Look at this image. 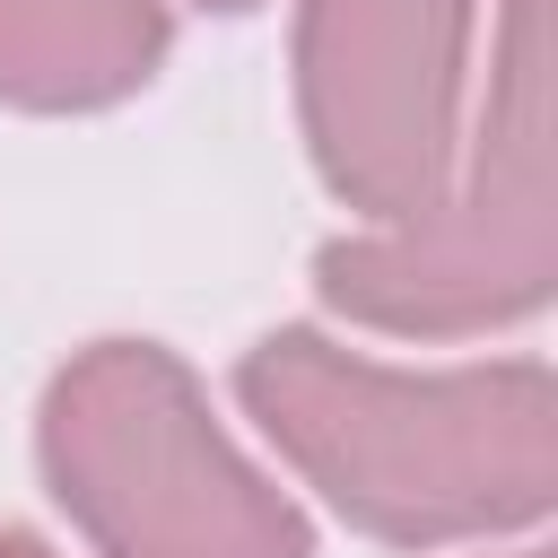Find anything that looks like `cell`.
Here are the masks:
<instances>
[{"instance_id":"obj_4","label":"cell","mask_w":558,"mask_h":558,"mask_svg":"<svg viewBox=\"0 0 558 558\" xmlns=\"http://www.w3.org/2000/svg\"><path fill=\"white\" fill-rule=\"evenodd\" d=\"M480 0H296L288 78L323 192L357 227H401L436 201L471 113Z\"/></svg>"},{"instance_id":"obj_6","label":"cell","mask_w":558,"mask_h":558,"mask_svg":"<svg viewBox=\"0 0 558 558\" xmlns=\"http://www.w3.org/2000/svg\"><path fill=\"white\" fill-rule=\"evenodd\" d=\"M0 558H52L35 532H17V523H0Z\"/></svg>"},{"instance_id":"obj_3","label":"cell","mask_w":558,"mask_h":558,"mask_svg":"<svg viewBox=\"0 0 558 558\" xmlns=\"http://www.w3.org/2000/svg\"><path fill=\"white\" fill-rule=\"evenodd\" d=\"M35 471L96 558H314L305 506L166 340H87L35 401Z\"/></svg>"},{"instance_id":"obj_2","label":"cell","mask_w":558,"mask_h":558,"mask_svg":"<svg viewBox=\"0 0 558 558\" xmlns=\"http://www.w3.org/2000/svg\"><path fill=\"white\" fill-rule=\"evenodd\" d=\"M558 70L549 0H497L488 87L462 113L453 174L401 227H349L314 253V296L384 340H488L558 288Z\"/></svg>"},{"instance_id":"obj_5","label":"cell","mask_w":558,"mask_h":558,"mask_svg":"<svg viewBox=\"0 0 558 558\" xmlns=\"http://www.w3.org/2000/svg\"><path fill=\"white\" fill-rule=\"evenodd\" d=\"M174 52L166 0H0V105L105 113Z\"/></svg>"},{"instance_id":"obj_1","label":"cell","mask_w":558,"mask_h":558,"mask_svg":"<svg viewBox=\"0 0 558 558\" xmlns=\"http://www.w3.org/2000/svg\"><path fill=\"white\" fill-rule=\"evenodd\" d=\"M235 401L262 445L384 549L523 541L558 506V375L532 349L392 366L314 323H279L235 357Z\"/></svg>"},{"instance_id":"obj_8","label":"cell","mask_w":558,"mask_h":558,"mask_svg":"<svg viewBox=\"0 0 558 558\" xmlns=\"http://www.w3.org/2000/svg\"><path fill=\"white\" fill-rule=\"evenodd\" d=\"M506 558H549V549H541V541H523V549H506Z\"/></svg>"},{"instance_id":"obj_7","label":"cell","mask_w":558,"mask_h":558,"mask_svg":"<svg viewBox=\"0 0 558 558\" xmlns=\"http://www.w3.org/2000/svg\"><path fill=\"white\" fill-rule=\"evenodd\" d=\"M192 9H209V17H244V9H262V0H192Z\"/></svg>"}]
</instances>
